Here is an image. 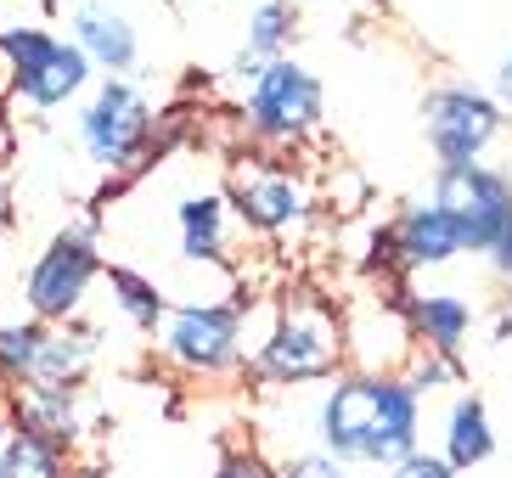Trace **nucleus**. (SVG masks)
<instances>
[{
	"label": "nucleus",
	"instance_id": "obj_1",
	"mask_svg": "<svg viewBox=\"0 0 512 478\" xmlns=\"http://www.w3.org/2000/svg\"><path fill=\"white\" fill-rule=\"evenodd\" d=\"M316 445L344 467H394L422 450V400L406 377L338 372L316 400Z\"/></svg>",
	"mask_w": 512,
	"mask_h": 478
},
{
	"label": "nucleus",
	"instance_id": "obj_2",
	"mask_svg": "<svg viewBox=\"0 0 512 478\" xmlns=\"http://www.w3.org/2000/svg\"><path fill=\"white\" fill-rule=\"evenodd\" d=\"M0 85H6L0 90L6 113L23 107L34 119H46L96 85V68L51 23H12L0 29Z\"/></svg>",
	"mask_w": 512,
	"mask_h": 478
},
{
	"label": "nucleus",
	"instance_id": "obj_3",
	"mask_svg": "<svg viewBox=\"0 0 512 478\" xmlns=\"http://www.w3.org/2000/svg\"><path fill=\"white\" fill-rule=\"evenodd\" d=\"M248 372L265 389H304V383H332L344 372V321L316 299V293H287L271 315L265 344L254 349Z\"/></svg>",
	"mask_w": 512,
	"mask_h": 478
},
{
	"label": "nucleus",
	"instance_id": "obj_4",
	"mask_svg": "<svg viewBox=\"0 0 512 478\" xmlns=\"http://www.w3.org/2000/svg\"><path fill=\"white\" fill-rule=\"evenodd\" d=\"M74 141L107 180H119L130 169H141V158L152 152L158 113H152V102L141 96L136 79H96L85 90V102H79Z\"/></svg>",
	"mask_w": 512,
	"mask_h": 478
},
{
	"label": "nucleus",
	"instance_id": "obj_5",
	"mask_svg": "<svg viewBox=\"0 0 512 478\" xmlns=\"http://www.w3.org/2000/svg\"><path fill=\"white\" fill-rule=\"evenodd\" d=\"M102 237H96V220L91 214H79L57 231V237L40 248V259L29 265V282H23V310L29 321L40 327H68L79 321L85 310V293L91 282L102 276Z\"/></svg>",
	"mask_w": 512,
	"mask_h": 478
},
{
	"label": "nucleus",
	"instance_id": "obj_6",
	"mask_svg": "<svg viewBox=\"0 0 512 478\" xmlns=\"http://www.w3.org/2000/svg\"><path fill=\"white\" fill-rule=\"evenodd\" d=\"M242 299H186L158 321V355L186 377H226L242 366Z\"/></svg>",
	"mask_w": 512,
	"mask_h": 478
},
{
	"label": "nucleus",
	"instance_id": "obj_7",
	"mask_svg": "<svg viewBox=\"0 0 512 478\" xmlns=\"http://www.w3.org/2000/svg\"><path fill=\"white\" fill-rule=\"evenodd\" d=\"M242 124L259 147H304L321 130V79L299 57H276L242 96Z\"/></svg>",
	"mask_w": 512,
	"mask_h": 478
},
{
	"label": "nucleus",
	"instance_id": "obj_8",
	"mask_svg": "<svg viewBox=\"0 0 512 478\" xmlns=\"http://www.w3.org/2000/svg\"><path fill=\"white\" fill-rule=\"evenodd\" d=\"M422 130L434 147L439 169L445 164H484V152L501 141L507 130V107H496V96L467 79H445L422 96Z\"/></svg>",
	"mask_w": 512,
	"mask_h": 478
},
{
	"label": "nucleus",
	"instance_id": "obj_9",
	"mask_svg": "<svg viewBox=\"0 0 512 478\" xmlns=\"http://www.w3.org/2000/svg\"><path fill=\"white\" fill-rule=\"evenodd\" d=\"M428 203L445 209L462 254H490V242H496V231L507 225V209H512V175H501L490 164H445L434 175Z\"/></svg>",
	"mask_w": 512,
	"mask_h": 478
},
{
	"label": "nucleus",
	"instance_id": "obj_10",
	"mask_svg": "<svg viewBox=\"0 0 512 478\" xmlns=\"http://www.w3.org/2000/svg\"><path fill=\"white\" fill-rule=\"evenodd\" d=\"M231 214L259 237H293L310 220V186L293 169L271 164V158H242L231 169V192H226Z\"/></svg>",
	"mask_w": 512,
	"mask_h": 478
},
{
	"label": "nucleus",
	"instance_id": "obj_11",
	"mask_svg": "<svg viewBox=\"0 0 512 478\" xmlns=\"http://www.w3.org/2000/svg\"><path fill=\"white\" fill-rule=\"evenodd\" d=\"M68 40L96 68V79H130L141 62V29L136 17L113 0H74L68 6Z\"/></svg>",
	"mask_w": 512,
	"mask_h": 478
},
{
	"label": "nucleus",
	"instance_id": "obj_12",
	"mask_svg": "<svg viewBox=\"0 0 512 478\" xmlns=\"http://www.w3.org/2000/svg\"><path fill=\"white\" fill-rule=\"evenodd\" d=\"M411 355H417V338H411V327H406V310L372 299V304H361V310L344 321L349 372H389V377H400Z\"/></svg>",
	"mask_w": 512,
	"mask_h": 478
},
{
	"label": "nucleus",
	"instance_id": "obj_13",
	"mask_svg": "<svg viewBox=\"0 0 512 478\" xmlns=\"http://www.w3.org/2000/svg\"><path fill=\"white\" fill-rule=\"evenodd\" d=\"M6 422L57 450H74L85 439V400L62 383H17L6 389Z\"/></svg>",
	"mask_w": 512,
	"mask_h": 478
},
{
	"label": "nucleus",
	"instance_id": "obj_14",
	"mask_svg": "<svg viewBox=\"0 0 512 478\" xmlns=\"http://www.w3.org/2000/svg\"><path fill=\"white\" fill-rule=\"evenodd\" d=\"M389 259H394V270H406V276L456 265V259H462V242H456L445 209H434L428 197H422V203H406L389 225Z\"/></svg>",
	"mask_w": 512,
	"mask_h": 478
},
{
	"label": "nucleus",
	"instance_id": "obj_15",
	"mask_svg": "<svg viewBox=\"0 0 512 478\" xmlns=\"http://www.w3.org/2000/svg\"><path fill=\"white\" fill-rule=\"evenodd\" d=\"M231 242V203L226 192H186L175 197V254L186 270H214Z\"/></svg>",
	"mask_w": 512,
	"mask_h": 478
},
{
	"label": "nucleus",
	"instance_id": "obj_16",
	"mask_svg": "<svg viewBox=\"0 0 512 478\" xmlns=\"http://www.w3.org/2000/svg\"><path fill=\"white\" fill-rule=\"evenodd\" d=\"M406 327L422 349H434V355H462L467 332H473V299L456 293V287H411L406 293Z\"/></svg>",
	"mask_w": 512,
	"mask_h": 478
},
{
	"label": "nucleus",
	"instance_id": "obj_17",
	"mask_svg": "<svg viewBox=\"0 0 512 478\" xmlns=\"http://www.w3.org/2000/svg\"><path fill=\"white\" fill-rule=\"evenodd\" d=\"M293 29H299V6L293 0H254V12L242 23V45H237V57H231V79L248 90L265 62L287 57Z\"/></svg>",
	"mask_w": 512,
	"mask_h": 478
},
{
	"label": "nucleus",
	"instance_id": "obj_18",
	"mask_svg": "<svg viewBox=\"0 0 512 478\" xmlns=\"http://www.w3.org/2000/svg\"><path fill=\"white\" fill-rule=\"evenodd\" d=\"M496 422H490V405L479 400V394H456L451 411H445V467L451 473H473V467H484L490 456H496Z\"/></svg>",
	"mask_w": 512,
	"mask_h": 478
},
{
	"label": "nucleus",
	"instance_id": "obj_19",
	"mask_svg": "<svg viewBox=\"0 0 512 478\" xmlns=\"http://www.w3.org/2000/svg\"><path fill=\"white\" fill-rule=\"evenodd\" d=\"M96 360V332L85 321H68V327H46V344H40V360H34L29 383H62V389H79L85 372Z\"/></svg>",
	"mask_w": 512,
	"mask_h": 478
},
{
	"label": "nucleus",
	"instance_id": "obj_20",
	"mask_svg": "<svg viewBox=\"0 0 512 478\" xmlns=\"http://www.w3.org/2000/svg\"><path fill=\"white\" fill-rule=\"evenodd\" d=\"M102 276H107V293H113V310L130 321L136 332H158V321H164V310H169V293L158 287V276H147V270H136V265H102Z\"/></svg>",
	"mask_w": 512,
	"mask_h": 478
},
{
	"label": "nucleus",
	"instance_id": "obj_21",
	"mask_svg": "<svg viewBox=\"0 0 512 478\" xmlns=\"http://www.w3.org/2000/svg\"><path fill=\"white\" fill-rule=\"evenodd\" d=\"M68 473H74L68 450L23 434V428H12L6 445H0V478H68Z\"/></svg>",
	"mask_w": 512,
	"mask_h": 478
},
{
	"label": "nucleus",
	"instance_id": "obj_22",
	"mask_svg": "<svg viewBox=\"0 0 512 478\" xmlns=\"http://www.w3.org/2000/svg\"><path fill=\"white\" fill-rule=\"evenodd\" d=\"M46 344L40 321H0V389H17L34 377V360Z\"/></svg>",
	"mask_w": 512,
	"mask_h": 478
},
{
	"label": "nucleus",
	"instance_id": "obj_23",
	"mask_svg": "<svg viewBox=\"0 0 512 478\" xmlns=\"http://www.w3.org/2000/svg\"><path fill=\"white\" fill-rule=\"evenodd\" d=\"M400 377L411 383V394H417V400H428V394L456 389V383H462V366H456L451 355H434V349L417 344V355L406 360V372H400Z\"/></svg>",
	"mask_w": 512,
	"mask_h": 478
},
{
	"label": "nucleus",
	"instance_id": "obj_24",
	"mask_svg": "<svg viewBox=\"0 0 512 478\" xmlns=\"http://www.w3.org/2000/svg\"><path fill=\"white\" fill-rule=\"evenodd\" d=\"M271 478H355V467L332 462L321 445H310V450H293V456H282V462L271 467Z\"/></svg>",
	"mask_w": 512,
	"mask_h": 478
},
{
	"label": "nucleus",
	"instance_id": "obj_25",
	"mask_svg": "<svg viewBox=\"0 0 512 478\" xmlns=\"http://www.w3.org/2000/svg\"><path fill=\"white\" fill-rule=\"evenodd\" d=\"M383 478H456V473L445 467V456H439V450H411L406 462L383 467Z\"/></svg>",
	"mask_w": 512,
	"mask_h": 478
},
{
	"label": "nucleus",
	"instance_id": "obj_26",
	"mask_svg": "<svg viewBox=\"0 0 512 478\" xmlns=\"http://www.w3.org/2000/svg\"><path fill=\"white\" fill-rule=\"evenodd\" d=\"M214 478H271V467L259 462V450H226Z\"/></svg>",
	"mask_w": 512,
	"mask_h": 478
},
{
	"label": "nucleus",
	"instance_id": "obj_27",
	"mask_svg": "<svg viewBox=\"0 0 512 478\" xmlns=\"http://www.w3.org/2000/svg\"><path fill=\"white\" fill-rule=\"evenodd\" d=\"M484 259H490V270H496L501 282H512V209H507V225L496 231V242H490V254Z\"/></svg>",
	"mask_w": 512,
	"mask_h": 478
},
{
	"label": "nucleus",
	"instance_id": "obj_28",
	"mask_svg": "<svg viewBox=\"0 0 512 478\" xmlns=\"http://www.w3.org/2000/svg\"><path fill=\"white\" fill-rule=\"evenodd\" d=\"M490 96H496V107H512V45L501 51L496 74H490Z\"/></svg>",
	"mask_w": 512,
	"mask_h": 478
},
{
	"label": "nucleus",
	"instance_id": "obj_29",
	"mask_svg": "<svg viewBox=\"0 0 512 478\" xmlns=\"http://www.w3.org/2000/svg\"><path fill=\"white\" fill-rule=\"evenodd\" d=\"M490 338H496V344H507V338H512V310H501V321H496V332H490Z\"/></svg>",
	"mask_w": 512,
	"mask_h": 478
},
{
	"label": "nucleus",
	"instance_id": "obj_30",
	"mask_svg": "<svg viewBox=\"0 0 512 478\" xmlns=\"http://www.w3.org/2000/svg\"><path fill=\"white\" fill-rule=\"evenodd\" d=\"M6 119H12V113H6V107H0V152H6Z\"/></svg>",
	"mask_w": 512,
	"mask_h": 478
},
{
	"label": "nucleus",
	"instance_id": "obj_31",
	"mask_svg": "<svg viewBox=\"0 0 512 478\" xmlns=\"http://www.w3.org/2000/svg\"><path fill=\"white\" fill-rule=\"evenodd\" d=\"M6 434H12V422H6V417H0V445H6Z\"/></svg>",
	"mask_w": 512,
	"mask_h": 478
},
{
	"label": "nucleus",
	"instance_id": "obj_32",
	"mask_svg": "<svg viewBox=\"0 0 512 478\" xmlns=\"http://www.w3.org/2000/svg\"><path fill=\"white\" fill-rule=\"evenodd\" d=\"M0 417H6V389H0Z\"/></svg>",
	"mask_w": 512,
	"mask_h": 478
},
{
	"label": "nucleus",
	"instance_id": "obj_33",
	"mask_svg": "<svg viewBox=\"0 0 512 478\" xmlns=\"http://www.w3.org/2000/svg\"><path fill=\"white\" fill-rule=\"evenodd\" d=\"M0 90H6V85H0ZM0 107H6V102H0Z\"/></svg>",
	"mask_w": 512,
	"mask_h": 478
}]
</instances>
